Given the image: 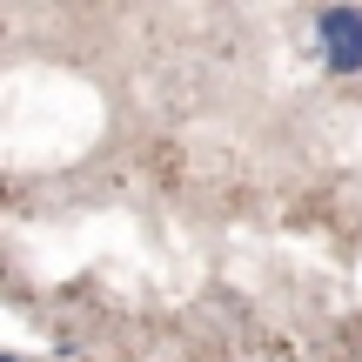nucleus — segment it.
<instances>
[{
  "label": "nucleus",
  "mask_w": 362,
  "mask_h": 362,
  "mask_svg": "<svg viewBox=\"0 0 362 362\" xmlns=\"http://www.w3.org/2000/svg\"><path fill=\"white\" fill-rule=\"evenodd\" d=\"M315 40H322L329 74H362V13L356 7H322L315 13Z\"/></svg>",
  "instance_id": "1"
}]
</instances>
